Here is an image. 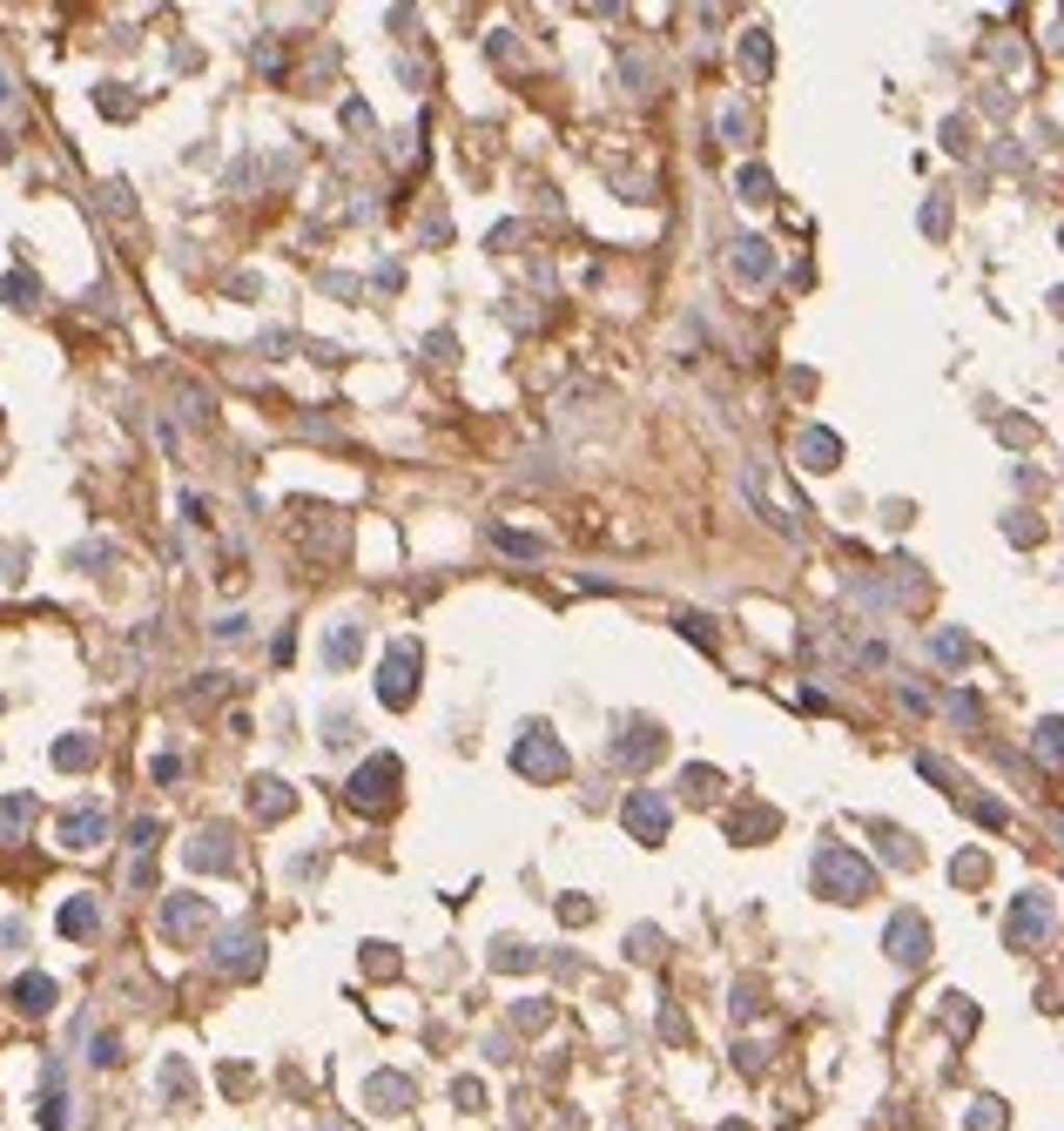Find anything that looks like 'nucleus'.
<instances>
[{
	"instance_id": "f257e3e1",
	"label": "nucleus",
	"mask_w": 1064,
	"mask_h": 1131,
	"mask_svg": "<svg viewBox=\"0 0 1064 1131\" xmlns=\"http://www.w3.org/2000/svg\"><path fill=\"white\" fill-rule=\"evenodd\" d=\"M808 876H815V890L835 896V903H862V896H876V869L862 863L856 849H842V842H822Z\"/></svg>"
},
{
	"instance_id": "f03ea898",
	"label": "nucleus",
	"mask_w": 1064,
	"mask_h": 1131,
	"mask_svg": "<svg viewBox=\"0 0 1064 1131\" xmlns=\"http://www.w3.org/2000/svg\"><path fill=\"white\" fill-rule=\"evenodd\" d=\"M513 768L519 775H533V781H560L566 775V741L552 735V727H519V741H513Z\"/></svg>"
},
{
	"instance_id": "7ed1b4c3",
	"label": "nucleus",
	"mask_w": 1064,
	"mask_h": 1131,
	"mask_svg": "<svg viewBox=\"0 0 1064 1131\" xmlns=\"http://www.w3.org/2000/svg\"><path fill=\"white\" fill-rule=\"evenodd\" d=\"M660 748H667V735H660V727H654V721H641V714H627V721H620L614 735H606V768H627V775H633V768H647Z\"/></svg>"
},
{
	"instance_id": "20e7f679",
	"label": "nucleus",
	"mask_w": 1064,
	"mask_h": 1131,
	"mask_svg": "<svg viewBox=\"0 0 1064 1131\" xmlns=\"http://www.w3.org/2000/svg\"><path fill=\"white\" fill-rule=\"evenodd\" d=\"M620 822H627L633 842H667V828H674V801H667L660 789H633L627 801H620Z\"/></svg>"
},
{
	"instance_id": "39448f33",
	"label": "nucleus",
	"mask_w": 1064,
	"mask_h": 1131,
	"mask_svg": "<svg viewBox=\"0 0 1064 1131\" xmlns=\"http://www.w3.org/2000/svg\"><path fill=\"white\" fill-rule=\"evenodd\" d=\"M398 781H405V768L391 762V754H378V762H364L358 775H351V789H344V795H351V808H371V815H378V808H391Z\"/></svg>"
},
{
	"instance_id": "423d86ee",
	"label": "nucleus",
	"mask_w": 1064,
	"mask_h": 1131,
	"mask_svg": "<svg viewBox=\"0 0 1064 1131\" xmlns=\"http://www.w3.org/2000/svg\"><path fill=\"white\" fill-rule=\"evenodd\" d=\"M411 694H418V647L398 640V647L385 653V667H378V700H385V708H411Z\"/></svg>"
},
{
	"instance_id": "0eeeda50",
	"label": "nucleus",
	"mask_w": 1064,
	"mask_h": 1131,
	"mask_svg": "<svg viewBox=\"0 0 1064 1131\" xmlns=\"http://www.w3.org/2000/svg\"><path fill=\"white\" fill-rule=\"evenodd\" d=\"M883 950L897 956L903 970H916V963L930 956V923H924L916 909H897V916H889V936H883Z\"/></svg>"
},
{
	"instance_id": "6e6552de",
	"label": "nucleus",
	"mask_w": 1064,
	"mask_h": 1131,
	"mask_svg": "<svg viewBox=\"0 0 1064 1131\" xmlns=\"http://www.w3.org/2000/svg\"><path fill=\"white\" fill-rule=\"evenodd\" d=\"M209 963L223 970V977H257V963H263V936L257 929H223V943H216V956H209Z\"/></svg>"
},
{
	"instance_id": "1a4fd4ad",
	"label": "nucleus",
	"mask_w": 1064,
	"mask_h": 1131,
	"mask_svg": "<svg viewBox=\"0 0 1064 1131\" xmlns=\"http://www.w3.org/2000/svg\"><path fill=\"white\" fill-rule=\"evenodd\" d=\"M728 269H734V283H742V290H761V283L775 277V250L761 236H734L728 242Z\"/></svg>"
},
{
	"instance_id": "9d476101",
	"label": "nucleus",
	"mask_w": 1064,
	"mask_h": 1131,
	"mask_svg": "<svg viewBox=\"0 0 1064 1131\" xmlns=\"http://www.w3.org/2000/svg\"><path fill=\"white\" fill-rule=\"evenodd\" d=\"M1052 916H1058L1052 890H1024V896H1017V909H1011V943H1038L1044 929H1052Z\"/></svg>"
},
{
	"instance_id": "9b49d317",
	"label": "nucleus",
	"mask_w": 1064,
	"mask_h": 1131,
	"mask_svg": "<svg viewBox=\"0 0 1064 1131\" xmlns=\"http://www.w3.org/2000/svg\"><path fill=\"white\" fill-rule=\"evenodd\" d=\"M61 842H68V849H102V842H108V815L102 808H68L61 815Z\"/></svg>"
},
{
	"instance_id": "f8f14e48",
	"label": "nucleus",
	"mask_w": 1064,
	"mask_h": 1131,
	"mask_svg": "<svg viewBox=\"0 0 1064 1131\" xmlns=\"http://www.w3.org/2000/svg\"><path fill=\"white\" fill-rule=\"evenodd\" d=\"M796 458H802L808 471H835V458H842V438L822 432V425H808V432L796 438Z\"/></svg>"
},
{
	"instance_id": "ddd939ff",
	"label": "nucleus",
	"mask_w": 1064,
	"mask_h": 1131,
	"mask_svg": "<svg viewBox=\"0 0 1064 1131\" xmlns=\"http://www.w3.org/2000/svg\"><path fill=\"white\" fill-rule=\"evenodd\" d=\"M189 863L196 869H236V849H230V828H203L189 842Z\"/></svg>"
},
{
	"instance_id": "4468645a",
	"label": "nucleus",
	"mask_w": 1064,
	"mask_h": 1131,
	"mask_svg": "<svg viewBox=\"0 0 1064 1131\" xmlns=\"http://www.w3.org/2000/svg\"><path fill=\"white\" fill-rule=\"evenodd\" d=\"M203 923H209V903H203V896H168V909H162V929H168V936H196Z\"/></svg>"
},
{
	"instance_id": "2eb2a0df",
	"label": "nucleus",
	"mask_w": 1064,
	"mask_h": 1131,
	"mask_svg": "<svg viewBox=\"0 0 1064 1131\" xmlns=\"http://www.w3.org/2000/svg\"><path fill=\"white\" fill-rule=\"evenodd\" d=\"M14 1004H21L27 1018H41V1010H54V977H41V970H27V977H14Z\"/></svg>"
},
{
	"instance_id": "dca6fc26",
	"label": "nucleus",
	"mask_w": 1064,
	"mask_h": 1131,
	"mask_svg": "<svg viewBox=\"0 0 1064 1131\" xmlns=\"http://www.w3.org/2000/svg\"><path fill=\"white\" fill-rule=\"evenodd\" d=\"M41 1125L68 1131V1091H61V1064H48V1084H41Z\"/></svg>"
},
{
	"instance_id": "f3484780",
	"label": "nucleus",
	"mask_w": 1064,
	"mask_h": 1131,
	"mask_svg": "<svg viewBox=\"0 0 1064 1131\" xmlns=\"http://www.w3.org/2000/svg\"><path fill=\"white\" fill-rule=\"evenodd\" d=\"M250 808H257L263 822H277V815L290 808V789H283L277 775H257V781H250Z\"/></svg>"
},
{
	"instance_id": "a211bd4d",
	"label": "nucleus",
	"mask_w": 1064,
	"mask_h": 1131,
	"mask_svg": "<svg viewBox=\"0 0 1064 1131\" xmlns=\"http://www.w3.org/2000/svg\"><path fill=\"white\" fill-rule=\"evenodd\" d=\"M364 1098H371L378 1111H405V1105H411V1084H405V1078H391V1071H378V1078L364 1084Z\"/></svg>"
},
{
	"instance_id": "6ab92c4d",
	"label": "nucleus",
	"mask_w": 1064,
	"mask_h": 1131,
	"mask_svg": "<svg viewBox=\"0 0 1064 1131\" xmlns=\"http://www.w3.org/2000/svg\"><path fill=\"white\" fill-rule=\"evenodd\" d=\"M358 647H364V634L351 620H337L331 640H323V661H331V667H351V661H358Z\"/></svg>"
},
{
	"instance_id": "aec40b11",
	"label": "nucleus",
	"mask_w": 1064,
	"mask_h": 1131,
	"mask_svg": "<svg viewBox=\"0 0 1064 1131\" xmlns=\"http://www.w3.org/2000/svg\"><path fill=\"white\" fill-rule=\"evenodd\" d=\"M95 929H102V909H95L88 896H75V903L61 909V936H95Z\"/></svg>"
},
{
	"instance_id": "412c9836",
	"label": "nucleus",
	"mask_w": 1064,
	"mask_h": 1131,
	"mask_svg": "<svg viewBox=\"0 0 1064 1131\" xmlns=\"http://www.w3.org/2000/svg\"><path fill=\"white\" fill-rule=\"evenodd\" d=\"M742 68H748L755 81L775 68V48H769V34H761V27H755V34H742Z\"/></svg>"
},
{
	"instance_id": "4be33fe9",
	"label": "nucleus",
	"mask_w": 1064,
	"mask_h": 1131,
	"mask_svg": "<svg viewBox=\"0 0 1064 1131\" xmlns=\"http://www.w3.org/2000/svg\"><path fill=\"white\" fill-rule=\"evenodd\" d=\"M734 189H742V203H775V176H769V169H742Z\"/></svg>"
},
{
	"instance_id": "5701e85b",
	"label": "nucleus",
	"mask_w": 1064,
	"mask_h": 1131,
	"mask_svg": "<svg viewBox=\"0 0 1064 1131\" xmlns=\"http://www.w3.org/2000/svg\"><path fill=\"white\" fill-rule=\"evenodd\" d=\"M769 828H775V808H742V815L728 822V836L748 842V836H769Z\"/></svg>"
},
{
	"instance_id": "b1692460",
	"label": "nucleus",
	"mask_w": 1064,
	"mask_h": 1131,
	"mask_svg": "<svg viewBox=\"0 0 1064 1131\" xmlns=\"http://www.w3.org/2000/svg\"><path fill=\"white\" fill-rule=\"evenodd\" d=\"M27 822H34V795H14V801H0V836H21Z\"/></svg>"
},
{
	"instance_id": "393cba45",
	"label": "nucleus",
	"mask_w": 1064,
	"mask_h": 1131,
	"mask_svg": "<svg viewBox=\"0 0 1064 1131\" xmlns=\"http://www.w3.org/2000/svg\"><path fill=\"white\" fill-rule=\"evenodd\" d=\"M54 762H61V768H88V762H95V741H88V735L54 741Z\"/></svg>"
},
{
	"instance_id": "a878e982",
	"label": "nucleus",
	"mask_w": 1064,
	"mask_h": 1131,
	"mask_svg": "<svg viewBox=\"0 0 1064 1131\" xmlns=\"http://www.w3.org/2000/svg\"><path fill=\"white\" fill-rule=\"evenodd\" d=\"M1038 754L1052 768H1064V721H1038Z\"/></svg>"
},
{
	"instance_id": "bb28decb",
	"label": "nucleus",
	"mask_w": 1064,
	"mask_h": 1131,
	"mask_svg": "<svg viewBox=\"0 0 1064 1131\" xmlns=\"http://www.w3.org/2000/svg\"><path fill=\"white\" fill-rule=\"evenodd\" d=\"M34 297H41V283L27 277V269H14V277H7V304L14 310H34Z\"/></svg>"
},
{
	"instance_id": "cd10ccee",
	"label": "nucleus",
	"mask_w": 1064,
	"mask_h": 1131,
	"mask_svg": "<svg viewBox=\"0 0 1064 1131\" xmlns=\"http://www.w3.org/2000/svg\"><path fill=\"white\" fill-rule=\"evenodd\" d=\"M492 963H499V970H533V950H526V943H499Z\"/></svg>"
},
{
	"instance_id": "c85d7f7f",
	"label": "nucleus",
	"mask_w": 1064,
	"mask_h": 1131,
	"mask_svg": "<svg viewBox=\"0 0 1064 1131\" xmlns=\"http://www.w3.org/2000/svg\"><path fill=\"white\" fill-rule=\"evenodd\" d=\"M930 653H936V661H963V653H970V640H963V634H936Z\"/></svg>"
},
{
	"instance_id": "c756f323",
	"label": "nucleus",
	"mask_w": 1064,
	"mask_h": 1131,
	"mask_svg": "<svg viewBox=\"0 0 1064 1131\" xmlns=\"http://www.w3.org/2000/svg\"><path fill=\"white\" fill-rule=\"evenodd\" d=\"M680 789H687L694 801H707V795H715V768H687V775H680Z\"/></svg>"
},
{
	"instance_id": "7c9ffc66",
	"label": "nucleus",
	"mask_w": 1064,
	"mask_h": 1131,
	"mask_svg": "<svg viewBox=\"0 0 1064 1131\" xmlns=\"http://www.w3.org/2000/svg\"><path fill=\"white\" fill-rule=\"evenodd\" d=\"M492 539H499L505 552H519V560H533V552H539V539H526V533H505V525H499V533H492Z\"/></svg>"
},
{
	"instance_id": "2f4dec72",
	"label": "nucleus",
	"mask_w": 1064,
	"mask_h": 1131,
	"mask_svg": "<svg viewBox=\"0 0 1064 1131\" xmlns=\"http://www.w3.org/2000/svg\"><path fill=\"white\" fill-rule=\"evenodd\" d=\"M977 1131H1004V1105L997 1098H984V1105H977V1119H970Z\"/></svg>"
},
{
	"instance_id": "473e14b6",
	"label": "nucleus",
	"mask_w": 1064,
	"mask_h": 1131,
	"mask_svg": "<svg viewBox=\"0 0 1064 1131\" xmlns=\"http://www.w3.org/2000/svg\"><path fill=\"white\" fill-rule=\"evenodd\" d=\"M129 836H135V849H141V855H149V849H155V836H162V822H155V815H141V822L129 828Z\"/></svg>"
},
{
	"instance_id": "72a5a7b5",
	"label": "nucleus",
	"mask_w": 1064,
	"mask_h": 1131,
	"mask_svg": "<svg viewBox=\"0 0 1064 1131\" xmlns=\"http://www.w3.org/2000/svg\"><path fill=\"white\" fill-rule=\"evenodd\" d=\"M721 135L742 142V135H748V114H742V108H721Z\"/></svg>"
},
{
	"instance_id": "f704fd0d",
	"label": "nucleus",
	"mask_w": 1064,
	"mask_h": 1131,
	"mask_svg": "<svg viewBox=\"0 0 1064 1131\" xmlns=\"http://www.w3.org/2000/svg\"><path fill=\"white\" fill-rule=\"evenodd\" d=\"M924 229H930V236H943V229H950V203H930L924 209Z\"/></svg>"
},
{
	"instance_id": "c9c22d12",
	"label": "nucleus",
	"mask_w": 1064,
	"mask_h": 1131,
	"mask_svg": "<svg viewBox=\"0 0 1064 1131\" xmlns=\"http://www.w3.org/2000/svg\"><path fill=\"white\" fill-rule=\"evenodd\" d=\"M95 1064H122V1044L115 1037H95Z\"/></svg>"
},
{
	"instance_id": "e433bc0d",
	"label": "nucleus",
	"mask_w": 1064,
	"mask_h": 1131,
	"mask_svg": "<svg viewBox=\"0 0 1064 1131\" xmlns=\"http://www.w3.org/2000/svg\"><path fill=\"white\" fill-rule=\"evenodd\" d=\"M7 95H14V88H7V68H0V108H7Z\"/></svg>"
},
{
	"instance_id": "4c0bfd02",
	"label": "nucleus",
	"mask_w": 1064,
	"mask_h": 1131,
	"mask_svg": "<svg viewBox=\"0 0 1064 1131\" xmlns=\"http://www.w3.org/2000/svg\"><path fill=\"white\" fill-rule=\"evenodd\" d=\"M728 1131H742V1125H728Z\"/></svg>"
}]
</instances>
